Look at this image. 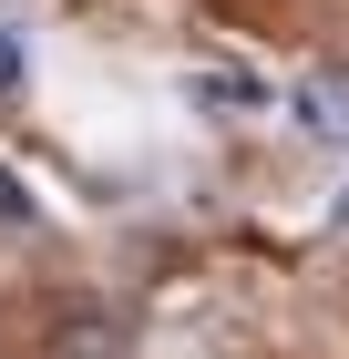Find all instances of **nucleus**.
Returning <instances> with one entry per match:
<instances>
[{"label": "nucleus", "instance_id": "nucleus-1", "mask_svg": "<svg viewBox=\"0 0 349 359\" xmlns=\"http://www.w3.org/2000/svg\"><path fill=\"white\" fill-rule=\"evenodd\" d=\"M0 226H31V185H21L11 165H0Z\"/></svg>", "mask_w": 349, "mask_h": 359}, {"label": "nucleus", "instance_id": "nucleus-2", "mask_svg": "<svg viewBox=\"0 0 349 359\" xmlns=\"http://www.w3.org/2000/svg\"><path fill=\"white\" fill-rule=\"evenodd\" d=\"M0 93H21V41H0Z\"/></svg>", "mask_w": 349, "mask_h": 359}]
</instances>
